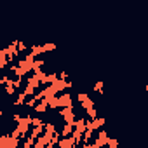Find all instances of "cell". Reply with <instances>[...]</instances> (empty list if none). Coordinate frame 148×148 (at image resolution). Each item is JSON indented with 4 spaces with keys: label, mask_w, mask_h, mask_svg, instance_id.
Instances as JSON below:
<instances>
[{
    "label": "cell",
    "mask_w": 148,
    "mask_h": 148,
    "mask_svg": "<svg viewBox=\"0 0 148 148\" xmlns=\"http://www.w3.org/2000/svg\"><path fill=\"white\" fill-rule=\"evenodd\" d=\"M19 132H21V136L23 138H26V134L30 132V129H32V115H26V117H21L19 120H18V127H16Z\"/></svg>",
    "instance_id": "cell-1"
},
{
    "label": "cell",
    "mask_w": 148,
    "mask_h": 148,
    "mask_svg": "<svg viewBox=\"0 0 148 148\" xmlns=\"http://www.w3.org/2000/svg\"><path fill=\"white\" fill-rule=\"evenodd\" d=\"M19 143H21V138L19 139H14L11 136L0 138V148H19Z\"/></svg>",
    "instance_id": "cell-2"
},
{
    "label": "cell",
    "mask_w": 148,
    "mask_h": 148,
    "mask_svg": "<svg viewBox=\"0 0 148 148\" xmlns=\"http://www.w3.org/2000/svg\"><path fill=\"white\" fill-rule=\"evenodd\" d=\"M105 122H106V120H105L103 117H98V119H94V120H89V119H87V120H86V129H87V131H99V129L105 125Z\"/></svg>",
    "instance_id": "cell-3"
},
{
    "label": "cell",
    "mask_w": 148,
    "mask_h": 148,
    "mask_svg": "<svg viewBox=\"0 0 148 148\" xmlns=\"http://www.w3.org/2000/svg\"><path fill=\"white\" fill-rule=\"evenodd\" d=\"M59 115L64 119V124H73V122H75V119H77V115H75V112H73V108H61Z\"/></svg>",
    "instance_id": "cell-4"
},
{
    "label": "cell",
    "mask_w": 148,
    "mask_h": 148,
    "mask_svg": "<svg viewBox=\"0 0 148 148\" xmlns=\"http://www.w3.org/2000/svg\"><path fill=\"white\" fill-rule=\"evenodd\" d=\"M58 99H59V108H73V99L68 92L58 94Z\"/></svg>",
    "instance_id": "cell-5"
},
{
    "label": "cell",
    "mask_w": 148,
    "mask_h": 148,
    "mask_svg": "<svg viewBox=\"0 0 148 148\" xmlns=\"http://www.w3.org/2000/svg\"><path fill=\"white\" fill-rule=\"evenodd\" d=\"M106 143H108V134H106L105 129H99V132H98V139L94 141V145H98L99 148H105Z\"/></svg>",
    "instance_id": "cell-6"
},
{
    "label": "cell",
    "mask_w": 148,
    "mask_h": 148,
    "mask_svg": "<svg viewBox=\"0 0 148 148\" xmlns=\"http://www.w3.org/2000/svg\"><path fill=\"white\" fill-rule=\"evenodd\" d=\"M58 148H77L75 141H73V138H61L59 143H58Z\"/></svg>",
    "instance_id": "cell-7"
},
{
    "label": "cell",
    "mask_w": 148,
    "mask_h": 148,
    "mask_svg": "<svg viewBox=\"0 0 148 148\" xmlns=\"http://www.w3.org/2000/svg\"><path fill=\"white\" fill-rule=\"evenodd\" d=\"M35 112H37V113H45V112H47V99H45V98L40 99V101L35 105Z\"/></svg>",
    "instance_id": "cell-8"
},
{
    "label": "cell",
    "mask_w": 148,
    "mask_h": 148,
    "mask_svg": "<svg viewBox=\"0 0 148 148\" xmlns=\"http://www.w3.org/2000/svg\"><path fill=\"white\" fill-rule=\"evenodd\" d=\"M71 132H73V124H64L59 134H61V138H70Z\"/></svg>",
    "instance_id": "cell-9"
},
{
    "label": "cell",
    "mask_w": 148,
    "mask_h": 148,
    "mask_svg": "<svg viewBox=\"0 0 148 148\" xmlns=\"http://www.w3.org/2000/svg\"><path fill=\"white\" fill-rule=\"evenodd\" d=\"M45 99H47V98H45ZM47 108H51V110L59 108V99H58V96H54V98H49V99H47Z\"/></svg>",
    "instance_id": "cell-10"
},
{
    "label": "cell",
    "mask_w": 148,
    "mask_h": 148,
    "mask_svg": "<svg viewBox=\"0 0 148 148\" xmlns=\"http://www.w3.org/2000/svg\"><path fill=\"white\" fill-rule=\"evenodd\" d=\"M56 80H58V73H47L45 79H44L40 84H52V82H56Z\"/></svg>",
    "instance_id": "cell-11"
},
{
    "label": "cell",
    "mask_w": 148,
    "mask_h": 148,
    "mask_svg": "<svg viewBox=\"0 0 148 148\" xmlns=\"http://www.w3.org/2000/svg\"><path fill=\"white\" fill-rule=\"evenodd\" d=\"M80 106H82L86 112H87V110H91V108H94V101H92V98H87L86 101H82V103H80Z\"/></svg>",
    "instance_id": "cell-12"
},
{
    "label": "cell",
    "mask_w": 148,
    "mask_h": 148,
    "mask_svg": "<svg viewBox=\"0 0 148 148\" xmlns=\"http://www.w3.org/2000/svg\"><path fill=\"white\" fill-rule=\"evenodd\" d=\"M14 91H16V89H14L12 80H11V79H7V82H5V92H7L9 96H12V94H14Z\"/></svg>",
    "instance_id": "cell-13"
},
{
    "label": "cell",
    "mask_w": 148,
    "mask_h": 148,
    "mask_svg": "<svg viewBox=\"0 0 148 148\" xmlns=\"http://www.w3.org/2000/svg\"><path fill=\"white\" fill-rule=\"evenodd\" d=\"M26 86H30V87H33V89H37V87L40 86V82H38V79H35V77L32 75V77L28 79V84H26Z\"/></svg>",
    "instance_id": "cell-14"
},
{
    "label": "cell",
    "mask_w": 148,
    "mask_h": 148,
    "mask_svg": "<svg viewBox=\"0 0 148 148\" xmlns=\"http://www.w3.org/2000/svg\"><path fill=\"white\" fill-rule=\"evenodd\" d=\"M45 75H47V73H44L42 70H35V71H33V77L38 79V82H42V80L45 79Z\"/></svg>",
    "instance_id": "cell-15"
},
{
    "label": "cell",
    "mask_w": 148,
    "mask_h": 148,
    "mask_svg": "<svg viewBox=\"0 0 148 148\" xmlns=\"http://www.w3.org/2000/svg\"><path fill=\"white\" fill-rule=\"evenodd\" d=\"M23 94H25L26 98H28V96H32V98H33V96H35V89H33V87H30V86H25Z\"/></svg>",
    "instance_id": "cell-16"
},
{
    "label": "cell",
    "mask_w": 148,
    "mask_h": 148,
    "mask_svg": "<svg viewBox=\"0 0 148 148\" xmlns=\"http://www.w3.org/2000/svg\"><path fill=\"white\" fill-rule=\"evenodd\" d=\"M45 122L42 120V119H38V117H32V127H40V125H44Z\"/></svg>",
    "instance_id": "cell-17"
},
{
    "label": "cell",
    "mask_w": 148,
    "mask_h": 148,
    "mask_svg": "<svg viewBox=\"0 0 148 148\" xmlns=\"http://www.w3.org/2000/svg\"><path fill=\"white\" fill-rule=\"evenodd\" d=\"M42 66H44V61H42V59H35V61H33V64H32V71L40 70Z\"/></svg>",
    "instance_id": "cell-18"
},
{
    "label": "cell",
    "mask_w": 148,
    "mask_h": 148,
    "mask_svg": "<svg viewBox=\"0 0 148 148\" xmlns=\"http://www.w3.org/2000/svg\"><path fill=\"white\" fill-rule=\"evenodd\" d=\"M54 49H56V44H52V42H47V44L42 45V51H44V52H47V51H54Z\"/></svg>",
    "instance_id": "cell-19"
},
{
    "label": "cell",
    "mask_w": 148,
    "mask_h": 148,
    "mask_svg": "<svg viewBox=\"0 0 148 148\" xmlns=\"http://www.w3.org/2000/svg\"><path fill=\"white\" fill-rule=\"evenodd\" d=\"M42 52H44V51H42V45H37V44H35V45L32 47V54H33L35 58H37L38 54H42Z\"/></svg>",
    "instance_id": "cell-20"
},
{
    "label": "cell",
    "mask_w": 148,
    "mask_h": 148,
    "mask_svg": "<svg viewBox=\"0 0 148 148\" xmlns=\"http://www.w3.org/2000/svg\"><path fill=\"white\" fill-rule=\"evenodd\" d=\"M25 101H26V96H25V94L21 92V94L18 96V99L14 101V105H16V106H21V105H25Z\"/></svg>",
    "instance_id": "cell-21"
},
{
    "label": "cell",
    "mask_w": 148,
    "mask_h": 148,
    "mask_svg": "<svg viewBox=\"0 0 148 148\" xmlns=\"http://www.w3.org/2000/svg\"><path fill=\"white\" fill-rule=\"evenodd\" d=\"M86 113H87V117H89V120H94V119H98V112H96L94 108H91V110H87Z\"/></svg>",
    "instance_id": "cell-22"
},
{
    "label": "cell",
    "mask_w": 148,
    "mask_h": 148,
    "mask_svg": "<svg viewBox=\"0 0 148 148\" xmlns=\"http://www.w3.org/2000/svg\"><path fill=\"white\" fill-rule=\"evenodd\" d=\"M106 146H108V148H119V139H112V138H108Z\"/></svg>",
    "instance_id": "cell-23"
},
{
    "label": "cell",
    "mask_w": 148,
    "mask_h": 148,
    "mask_svg": "<svg viewBox=\"0 0 148 148\" xmlns=\"http://www.w3.org/2000/svg\"><path fill=\"white\" fill-rule=\"evenodd\" d=\"M103 86H105V82H101V80H99V82H96V84H94V91L101 94V92H103Z\"/></svg>",
    "instance_id": "cell-24"
},
{
    "label": "cell",
    "mask_w": 148,
    "mask_h": 148,
    "mask_svg": "<svg viewBox=\"0 0 148 148\" xmlns=\"http://www.w3.org/2000/svg\"><path fill=\"white\" fill-rule=\"evenodd\" d=\"M7 63H9V61H7V58H5V56H0V71H2V70L7 66Z\"/></svg>",
    "instance_id": "cell-25"
},
{
    "label": "cell",
    "mask_w": 148,
    "mask_h": 148,
    "mask_svg": "<svg viewBox=\"0 0 148 148\" xmlns=\"http://www.w3.org/2000/svg\"><path fill=\"white\" fill-rule=\"evenodd\" d=\"M25 105H26V106H30V108H35L37 101H35V98H30V99H26V101H25Z\"/></svg>",
    "instance_id": "cell-26"
},
{
    "label": "cell",
    "mask_w": 148,
    "mask_h": 148,
    "mask_svg": "<svg viewBox=\"0 0 148 148\" xmlns=\"http://www.w3.org/2000/svg\"><path fill=\"white\" fill-rule=\"evenodd\" d=\"M12 84H14V89H18V87H21V86H23V79L16 77V80H12Z\"/></svg>",
    "instance_id": "cell-27"
},
{
    "label": "cell",
    "mask_w": 148,
    "mask_h": 148,
    "mask_svg": "<svg viewBox=\"0 0 148 148\" xmlns=\"http://www.w3.org/2000/svg\"><path fill=\"white\" fill-rule=\"evenodd\" d=\"M26 49H28V47H26V44H23V42H19V40H18V51H19V52H23V51H26Z\"/></svg>",
    "instance_id": "cell-28"
},
{
    "label": "cell",
    "mask_w": 148,
    "mask_h": 148,
    "mask_svg": "<svg viewBox=\"0 0 148 148\" xmlns=\"http://www.w3.org/2000/svg\"><path fill=\"white\" fill-rule=\"evenodd\" d=\"M77 98H79V103H82V101H86L89 96H87L86 92H79V96H77Z\"/></svg>",
    "instance_id": "cell-29"
},
{
    "label": "cell",
    "mask_w": 148,
    "mask_h": 148,
    "mask_svg": "<svg viewBox=\"0 0 148 148\" xmlns=\"http://www.w3.org/2000/svg\"><path fill=\"white\" fill-rule=\"evenodd\" d=\"M19 119H21V115H14V117H12V120H14L16 124H18V120H19Z\"/></svg>",
    "instance_id": "cell-30"
},
{
    "label": "cell",
    "mask_w": 148,
    "mask_h": 148,
    "mask_svg": "<svg viewBox=\"0 0 148 148\" xmlns=\"http://www.w3.org/2000/svg\"><path fill=\"white\" fill-rule=\"evenodd\" d=\"M45 148H56V146H54L52 143H47V145H45Z\"/></svg>",
    "instance_id": "cell-31"
},
{
    "label": "cell",
    "mask_w": 148,
    "mask_h": 148,
    "mask_svg": "<svg viewBox=\"0 0 148 148\" xmlns=\"http://www.w3.org/2000/svg\"><path fill=\"white\" fill-rule=\"evenodd\" d=\"M89 146H91V148H99V146H98V145H94V143H89Z\"/></svg>",
    "instance_id": "cell-32"
},
{
    "label": "cell",
    "mask_w": 148,
    "mask_h": 148,
    "mask_svg": "<svg viewBox=\"0 0 148 148\" xmlns=\"http://www.w3.org/2000/svg\"><path fill=\"white\" fill-rule=\"evenodd\" d=\"M80 148H91V146H89V145H86V143H84V145H82V146H80Z\"/></svg>",
    "instance_id": "cell-33"
},
{
    "label": "cell",
    "mask_w": 148,
    "mask_h": 148,
    "mask_svg": "<svg viewBox=\"0 0 148 148\" xmlns=\"http://www.w3.org/2000/svg\"><path fill=\"white\" fill-rule=\"evenodd\" d=\"M2 113H4V112H0V115H2Z\"/></svg>",
    "instance_id": "cell-34"
},
{
    "label": "cell",
    "mask_w": 148,
    "mask_h": 148,
    "mask_svg": "<svg viewBox=\"0 0 148 148\" xmlns=\"http://www.w3.org/2000/svg\"><path fill=\"white\" fill-rule=\"evenodd\" d=\"M105 148H108V146H105Z\"/></svg>",
    "instance_id": "cell-35"
}]
</instances>
